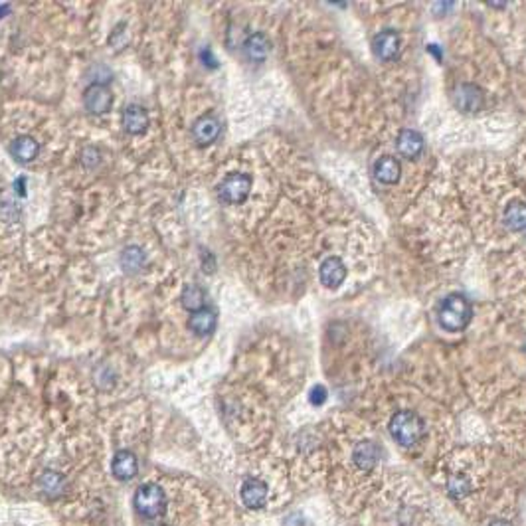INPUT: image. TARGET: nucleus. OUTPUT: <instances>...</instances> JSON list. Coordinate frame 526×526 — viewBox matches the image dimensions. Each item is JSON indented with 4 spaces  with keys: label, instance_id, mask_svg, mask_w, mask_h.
Instances as JSON below:
<instances>
[{
    "label": "nucleus",
    "instance_id": "13",
    "mask_svg": "<svg viewBox=\"0 0 526 526\" xmlns=\"http://www.w3.org/2000/svg\"><path fill=\"white\" fill-rule=\"evenodd\" d=\"M123 127L129 135H141L149 127V113L141 105H129L123 113Z\"/></svg>",
    "mask_w": 526,
    "mask_h": 526
},
{
    "label": "nucleus",
    "instance_id": "8",
    "mask_svg": "<svg viewBox=\"0 0 526 526\" xmlns=\"http://www.w3.org/2000/svg\"><path fill=\"white\" fill-rule=\"evenodd\" d=\"M220 121H218V117L214 115H204L200 117L194 121V125H192V137H194V141H196L200 147H206V144H212L220 137Z\"/></svg>",
    "mask_w": 526,
    "mask_h": 526
},
{
    "label": "nucleus",
    "instance_id": "18",
    "mask_svg": "<svg viewBox=\"0 0 526 526\" xmlns=\"http://www.w3.org/2000/svg\"><path fill=\"white\" fill-rule=\"evenodd\" d=\"M269 40L265 34H261V32H256V34H251L248 40H246V46H243V50H246V56L253 60V62H263L269 54Z\"/></svg>",
    "mask_w": 526,
    "mask_h": 526
},
{
    "label": "nucleus",
    "instance_id": "23",
    "mask_svg": "<svg viewBox=\"0 0 526 526\" xmlns=\"http://www.w3.org/2000/svg\"><path fill=\"white\" fill-rule=\"evenodd\" d=\"M447 490H449L451 497L461 499V497H465V495L471 490V483H469V479L463 477V475H453V477L447 481Z\"/></svg>",
    "mask_w": 526,
    "mask_h": 526
},
{
    "label": "nucleus",
    "instance_id": "17",
    "mask_svg": "<svg viewBox=\"0 0 526 526\" xmlns=\"http://www.w3.org/2000/svg\"><path fill=\"white\" fill-rule=\"evenodd\" d=\"M398 151L406 159H416L424 151V139L416 131H401L398 137Z\"/></svg>",
    "mask_w": 526,
    "mask_h": 526
},
{
    "label": "nucleus",
    "instance_id": "6",
    "mask_svg": "<svg viewBox=\"0 0 526 526\" xmlns=\"http://www.w3.org/2000/svg\"><path fill=\"white\" fill-rule=\"evenodd\" d=\"M401 48V38L396 30H384L380 34H376L374 40H372V50L374 54L388 62V60H394L396 56L400 54Z\"/></svg>",
    "mask_w": 526,
    "mask_h": 526
},
{
    "label": "nucleus",
    "instance_id": "3",
    "mask_svg": "<svg viewBox=\"0 0 526 526\" xmlns=\"http://www.w3.org/2000/svg\"><path fill=\"white\" fill-rule=\"evenodd\" d=\"M135 508L144 518L161 517L162 512H164V508H167V495H164V490L159 485H154V483H144V485H141L137 489Z\"/></svg>",
    "mask_w": 526,
    "mask_h": 526
},
{
    "label": "nucleus",
    "instance_id": "1",
    "mask_svg": "<svg viewBox=\"0 0 526 526\" xmlns=\"http://www.w3.org/2000/svg\"><path fill=\"white\" fill-rule=\"evenodd\" d=\"M390 433H392L394 441L404 447H411L418 443L419 439L426 433V426L424 419L419 418L418 414L410 410H401L394 414L390 419Z\"/></svg>",
    "mask_w": 526,
    "mask_h": 526
},
{
    "label": "nucleus",
    "instance_id": "28",
    "mask_svg": "<svg viewBox=\"0 0 526 526\" xmlns=\"http://www.w3.org/2000/svg\"><path fill=\"white\" fill-rule=\"evenodd\" d=\"M151 526H167V525H151Z\"/></svg>",
    "mask_w": 526,
    "mask_h": 526
},
{
    "label": "nucleus",
    "instance_id": "12",
    "mask_svg": "<svg viewBox=\"0 0 526 526\" xmlns=\"http://www.w3.org/2000/svg\"><path fill=\"white\" fill-rule=\"evenodd\" d=\"M38 152H40V144L32 137H19V139H14V143L10 144V154L20 164H28L30 161H34Z\"/></svg>",
    "mask_w": 526,
    "mask_h": 526
},
{
    "label": "nucleus",
    "instance_id": "9",
    "mask_svg": "<svg viewBox=\"0 0 526 526\" xmlns=\"http://www.w3.org/2000/svg\"><path fill=\"white\" fill-rule=\"evenodd\" d=\"M241 500H243V505L248 508H253V510H258V508H263L265 507V503H268V485L263 481H259V479H248V481L241 485Z\"/></svg>",
    "mask_w": 526,
    "mask_h": 526
},
{
    "label": "nucleus",
    "instance_id": "5",
    "mask_svg": "<svg viewBox=\"0 0 526 526\" xmlns=\"http://www.w3.org/2000/svg\"><path fill=\"white\" fill-rule=\"evenodd\" d=\"M111 103H113V95H111V91L105 85H93L91 83L90 88L85 90V93H83V105L93 115L107 113Z\"/></svg>",
    "mask_w": 526,
    "mask_h": 526
},
{
    "label": "nucleus",
    "instance_id": "25",
    "mask_svg": "<svg viewBox=\"0 0 526 526\" xmlns=\"http://www.w3.org/2000/svg\"><path fill=\"white\" fill-rule=\"evenodd\" d=\"M81 161L85 167H93V164H98L99 162V151L95 147H88L85 151H83V157H81Z\"/></svg>",
    "mask_w": 526,
    "mask_h": 526
},
{
    "label": "nucleus",
    "instance_id": "4",
    "mask_svg": "<svg viewBox=\"0 0 526 526\" xmlns=\"http://www.w3.org/2000/svg\"><path fill=\"white\" fill-rule=\"evenodd\" d=\"M251 190V179L248 174L241 172H233L230 177L220 182L218 186V196L226 204H241Z\"/></svg>",
    "mask_w": 526,
    "mask_h": 526
},
{
    "label": "nucleus",
    "instance_id": "16",
    "mask_svg": "<svg viewBox=\"0 0 526 526\" xmlns=\"http://www.w3.org/2000/svg\"><path fill=\"white\" fill-rule=\"evenodd\" d=\"M401 167L394 157H382L374 164V177L382 184H396L400 180Z\"/></svg>",
    "mask_w": 526,
    "mask_h": 526
},
{
    "label": "nucleus",
    "instance_id": "14",
    "mask_svg": "<svg viewBox=\"0 0 526 526\" xmlns=\"http://www.w3.org/2000/svg\"><path fill=\"white\" fill-rule=\"evenodd\" d=\"M352 459H354V465L362 471H368L372 469L378 459H380V449L376 446L374 441H360L354 451H352Z\"/></svg>",
    "mask_w": 526,
    "mask_h": 526
},
{
    "label": "nucleus",
    "instance_id": "20",
    "mask_svg": "<svg viewBox=\"0 0 526 526\" xmlns=\"http://www.w3.org/2000/svg\"><path fill=\"white\" fill-rule=\"evenodd\" d=\"M180 303H182V307L190 312L200 311V309H204L206 303L204 291H202L198 285L184 287V289H182V295H180Z\"/></svg>",
    "mask_w": 526,
    "mask_h": 526
},
{
    "label": "nucleus",
    "instance_id": "10",
    "mask_svg": "<svg viewBox=\"0 0 526 526\" xmlns=\"http://www.w3.org/2000/svg\"><path fill=\"white\" fill-rule=\"evenodd\" d=\"M111 471L119 481H131L139 471V463H137V457H135L133 451H129V449L117 451L115 457H113V463H111Z\"/></svg>",
    "mask_w": 526,
    "mask_h": 526
},
{
    "label": "nucleus",
    "instance_id": "19",
    "mask_svg": "<svg viewBox=\"0 0 526 526\" xmlns=\"http://www.w3.org/2000/svg\"><path fill=\"white\" fill-rule=\"evenodd\" d=\"M505 223L512 232L526 230V204L525 202H512L505 210Z\"/></svg>",
    "mask_w": 526,
    "mask_h": 526
},
{
    "label": "nucleus",
    "instance_id": "2",
    "mask_svg": "<svg viewBox=\"0 0 526 526\" xmlns=\"http://www.w3.org/2000/svg\"><path fill=\"white\" fill-rule=\"evenodd\" d=\"M471 303L465 299L463 295H449L439 307V312H437L439 325L446 330H451V332L463 330L471 321Z\"/></svg>",
    "mask_w": 526,
    "mask_h": 526
},
{
    "label": "nucleus",
    "instance_id": "24",
    "mask_svg": "<svg viewBox=\"0 0 526 526\" xmlns=\"http://www.w3.org/2000/svg\"><path fill=\"white\" fill-rule=\"evenodd\" d=\"M309 398H311L312 406H321L327 400V388L325 386H315L311 394H309Z\"/></svg>",
    "mask_w": 526,
    "mask_h": 526
},
{
    "label": "nucleus",
    "instance_id": "7",
    "mask_svg": "<svg viewBox=\"0 0 526 526\" xmlns=\"http://www.w3.org/2000/svg\"><path fill=\"white\" fill-rule=\"evenodd\" d=\"M453 103L455 107L467 111V113L479 111L483 107L481 90L477 85H473V83H461L453 91Z\"/></svg>",
    "mask_w": 526,
    "mask_h": 526
},
{
    "label": "nucleus",
    "instance_id": "21",
    "mask_svg": "<svg viewBox=\"0 0 526 526\" xmlns=\"http://www.w3.org/2000/svg\"><path fill=\"white\" fill-rule=\"evenodd\" d=\"M40 489L48 497H60L63 490H65V481H63V477L60 473L46 471L40 477Z\"/></svg>",
    "mask_w": 526,
    "mask_h": 526
},
{
    "label": "nucleus",
    "instance_id": "22",
    "mask_svg": "<svg viewBox=\"0 0 526 526\" xmlns=\"http://www.w3.org/2000/svg\"><path fill=\"white\" fill-rule=\"evenodd\" d=\"M144 261H147V256L143 253L141 248H137V246H131V248H127L123 251V256H121V263H123V268L127 271H139V269L143 268Z\"/></svg>",
    "mask_w": 526,
    "mask_h": 526
},
{
    "label": "nucleus",
    "instance_id": "15",
    "mask_svg": "<svg viewBox=\"0 0 526 526\" xmlns=\"http://www.w3.org/2000/svg\"><path fill=\"white\" fill-rule=\"evenodd\" d=\"M188 327L196 337L212 335L216 329V312L210 311V309H200V311L192 312L188 319Z\"/></svg>",
    "mask_w": 526,
    "mask_h": 526
},
{
    "label": "nucleus",
    "instance_id": "11",
    "mask_svg": "<svg viewBox=\"0 0 526 526\" xmlns=\"http://www.w3.org/2000/svg\"><path fill=\"white\" fill-rule=\"evenodd\" d=\"M319 275H321L322 285L335 289V287H339L340 283L344 281V277H347V268H344V263H342L339 258H327L321 263Z\"/></svg>",
    "mask_w": 526,
    "mask_h": 526
},
{
    "label": "nucleus",
    "instance_id": "27",
    "mask_svg": "<svg viewBox=\"0 0 526 526\" xmlns=\"http://www.w3.org/2000/svg\"><path fill=\"white\" fill-rule=\"evenodd\" d=\"M489 526H510V525H508L507 520H493Z\"/></svg>",
    "mask_w": 526,
    "mask_h": 526
},
{
    "label": "nucleus",
    "instance_id": "26",
    "mask_svg": "<svg viewBox=\"0 0 526 526\" xmlns=\"http://www.w3.org/2000/svg\"><path fill=\"white\" fill-rule=\"evenodd\" d=\"M285 526H303V520L299 515H291V517L285 520Z\"/></svg>",
    "mask_w": 526,
    "mask_h": 526
}]
</instances>
